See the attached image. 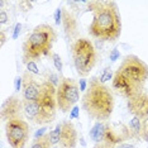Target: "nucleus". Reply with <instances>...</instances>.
I'll return each instance as SVG.
<instances>
[{
  "label": "nucleus",
  "instance_id": "cd10ccee",
  "mask_svg": "<svg viewBox=\"0 0 148 148\" xmlns=\"http://www.w3.org/2000/svg\"><path fill=\"white\" fill-rule=\"evenodd\" d=\"M14 85H15V91H19V90H21V87H22V85H23V80H22V77H16Z\"/></svg>",
  "mask_w": 148,
  "mask_h": 148
},
{
  "label": "nucleus",
  "instance_id": "6e6552de",
  "mask_svg": "<svg viewBox=\"0 0 148 148\" xmlns=\"http://www.w3.org/2000/svg\"><path fill=\"white\" fill-rule=\"evenodd\" d=\"M80 100L79 82L71 77H62L57 86V106L62 113L71 112Z\"/></svg>",
  "mask_w": 148,
  "mask_h": 148
},
{
  "label": "nucleus",
  "instance_id": "f8f14e48",
  "mask_svg": "<svg viewBox=\"0 0 148 148\" xmlns=\"http://www.w3.org/2000/svg\"><path fill=\"white\" fill-rule=\"evenodd\" d=\"M22 95L24 101H36L42 90V82L36 79V76L29 71H25L22 76Z\"/></svg>",
  "mask_w": 148,
  "mask_h": 148
},
{
  "label": "nucleus",
  "instance_id": "a878e982",
  "mask_svg": "<svg viewBox=\"0 0 148 148\" xmlns=\"http://www.w3.org/2000/svg\"><path fill=\"white\" fill-rule=\"evenodd\" d=\"M87 85H89V82H86V80L81 79L79 82V87H80V91H86L87 89Z\"/></svg>",
  "mask_w": 148,
  "mask_h": 148
},
{
  "label": "nucleus",
  "instance_id": "7c9ffc66",
  "mask_svg": "<svg viewBox=\"0 0 148 148\" xmlns=\"http://www.w3.org/2000/svg\"><path fill=\"white\" fill-rule=\"evenodd\" d=\"M77 116H79V108L73 106L71 110V118H77Z\"/></svg>",
  "mask_w": 148,
  "mask_h": 148
},
{
  "label": "nucleus",
  "instance_id": "f03ea898",
  "mask_svg": "<svg viewBox=\"0 0 148 148\" xmlns=\"http://www.w3.org/2000/svg\"><path fill=\"white\" fill-rule=\"evenodd\" d=\"M114 105L112 90L100 82L97 77H91L81 97V106L87 116L96 122H108L113 114Z\"/></svg>",
  "mask_w": 148,
  "mask_h": 148
},
{
  "label": "nucleus",
  "instance_id": "2f4dec72",
  "mask_svg": "<svg viewBox=\"0 0 148 148\" xmlns=\"http://www.w3.org/2000/svg\"><path fill=\"white\" fill-rule=\"evenodd\" d=\"M94 148H113V147L108 146V144H104V143H97L94 146Z\"/></svg>",
  "mask_w": 148,
  "mask_h": 148
},
{
  "label": "nucleus",
  "instance_id": "423d86ee",
  "mask_svg": "<svg viewBox=\"0 0 148 148\" xmlns=\"http://www.w3.org/2000/svg\"><path fill=\"white\" fill-rule=\"evenodd\" d=\"M90 139L95 144L104 143L110 147H115L116 144L124 143V140L129 139L127 125H113L108 122H96L90 129Z\"/></svg>",
  "mask_w": 148,
  "mask_h": 148
},
{
  "label": "nucleus",
  "instance_id": "c85d7f7f",
  "mask_svg": "<svg viewBox=\"0 0 148 148\" xmlns=\"http://www.w3.org/2000/svg\"><path fill=\"white\" fill-rule=\"evenodd\" d=\"M46 130H47L46 128H41V129H39L38 132L36 133V136H34V139H37V138H41V137H43V136H45V134H47V133H45Z\"/></svg>",
  "mask_w": 148,
  "mask_h": 148
},
{
  "label": "nucleus",
  "instance_id": "f3484780",
  "mask_svg": "<svg viewBox=\"0 0 148 148\" xmlns=\"http://www.w3.org/2000/svg\"><path fill=\"white\" fill-rule=\"evenodd\" d=\"M29 148H52V144H51V140H49L48 133L45 134V136L41 137V138L34 139V142L32 143V146Z\"/></svg>",
  "mask_w": 148,
  "mask_h": 148
},
{
  "label": "nucleus",
  "instance_id": "7ed1b4c3",
  "mask_svg": "<svg viewBox=\"0 0 148 148\" xmlns=\"http://www.w3.org/2000/svg\"><path fill=\"white\" fill-rule=\"evenodd\" d=\"M57 106V87L48 80L42 81V90L36 101H24V115L29 122L46 125L55 120Z\"/></svg>",
  "mask_w": 148,
  "mask_h": 148
},
{
  "label": "nucleus",
  "instance_id": "6ab92c4d",
  "mask_svg": "<svg viewBox=\"0 0 148 148\" xmlns=\"http://www.w3.org/2000/svg\"><path fill=\"white\" fill-rule=\"evenodd\" d=\"M113 77H114L113 70L110 69L109 66H108V67H105V69H104L103 71H101V73H100V76L97 77V79L100 80V82L105 84V82H108V81H110V80H113Z\"/></svg>",
  "mask_w": 148,
  "mask_h": 148
},
{
  "label": "nucleus",
  "instance_id": "a211bd4d",
  "mask_svg": "<svg viewBox=\"0 0 148 148\" xmlns=\"http://www.w3.org/2000/svg\"><path fill=\"white\" fill-rule=\"evenodd\" d=\"M61 129H62V124L58 123V124H57V125L51 130V132L48 133L49 140H51L52 147L58 146V143H60V137H61Z\"/></svg>",
  "mask_w": 148,
  "mask_h": 148
},
{
  "label": "nucleus",
  "instance_id": "bb28decb",
  "mask_svg": "<svg viewBox=\"0 0 148 148\" xmlns=\"http://www.w3.org/2000/svg\"><path fill=\"white\" fill-rule=\"evenodd\" d=\"M113 148H136V146L132 143H127V142H124V143H120V144H116L115 147H113Z\"/></svg>",
  "mask_w": 148,
  "mask_h": 148
},
{
  "label": "nucleus",
  "instance_id": "20e7f679",
  "mask_svg": "<svg viewBox=\"0 0 148 148\" xmlns=\"http://www.w3.org/2000/svg\"><path fill=\"white\" fill-rule=\"evenodd\" d=\"M56 39L57 32L52 25L43 23L34 27L23 42V62L28 63L41 58L42 56L51 55Z\"/></svg>",
  "mask_w": 148,
  "mask_h": 148
},
{
  "label": "nucleus",
  "instance_id": "b1692460",
  "mask_svg": "<svg viewBox=\"0 0 148 148\" xmlns=\"http://www.w3.org/2000/svg\"><path fill=\"white\" fill-rule=\"evenodd\" d=\"M21 29H22V24L21 23H16L15 27H14V32H13V38L16 39L21 34Z\"/></svg>",
  "mask_w": 148,
  "mask_h": 148
},
{
  "label": "nucleus",
  "instance_id": "ddd939ff",
  "mask_svg": "<svg viewBox=\"0 0 148 148\" xmlns=\"http://www.w3.org/2000/svg\"><path fill=\"white\" fill-rule=\"evenodd\" d=\"M61 25L63 29V34L66 37V41L69 43H75L79 37V23H77L76 16L73 15L71 10L66 8H62V21Z\"/></svg>",
  "mask_w": 148,
  "mask_h": 148
},
{
  "label": "nucleus",
  "instance_id": "0eeeda50",
  "mask_svg": "<svg viewBox=\"0 0 148 148\" xmlns=\"http://www.w3.org/2000/svg\"><path fill=\"white\" fill-rule=\"evenodd\" d=\"M138 90L144 89L148 81V65L136 55H128L116 70Z\"/></svg>",
  "mask_w": 148,
  "mask_h": 148
},
{
  "label": "nucleus",
  "instance_id": "dca6fc26",
  "mask_svg": "<svg viewBox=\"0 0 148 148\" xmlns=\"http://www.w3.org/2000/svg\"><path fill=\"white\" fill-rule=\"evenodd\" d=\"M61 137L58 146L62 148H75L77 144V130L72 122H62Z\"/></svg>",
  "mask_w": 148,
  "mask_h": 148
},
{
  "label": "nucleus",
  "instance_id": "393cba45",
  "mask_svg": "<svg viewBox=\"0 0 148 148\" xmlns=\"http://www.w3.org/2000/svg\"><path fill=\"white\" fill-rule=\"evenodd\" d=\"M120 57V53H119V51H118L116 48H114L112 52H110V55H109V58L112 60V61L114 62V61H116L118 58H119Z\"/></svg>",
  "mask_w": 148,
  "mask_h": 148
},
{
  "label": "nucleus",
  "instance_id": "9d476101",
  "mask_svg": "<svg viewBox=\"0 0 148 148\" xmlns=\"http://www.w3.org/2000/svg\"><path fill=\"white\" fill-rule=\"evenodd\" d=\"M23 115H24V100L23 99L12 95L3 101L0 116L5 123L14 118H23Z\"/></svg>",
  "mask_w": 148,
  "mask_h": 148
},
{
  "label": "nucleus",
  "instance_id": "1a4fd4ad",
  "mask_svg": "<svg viewBox=\"0 0 148 148\" xmlns=\"http://www.w3.org/2000/svg\"><path fill=\"white\" fill-rule=\"evenodd\" d=\"M5 136L12 148H24L29 139V124L24 118H14L5 123Z\"/></svg>",
  "mask_w": 148,
  "mask_h": 148
},
{
  "label": "nucleus",
  "instance_id": "9b49d317",
  "mask_svg": "<svg viewBox=\"0 0 148 148\" xmlns=\"http://www.w3.org/2000/svg\"><path fill=\"white\" fill-rule=\"evenodd\" d=\"M128 112L137 118H148V91L139 90L133 96L127 99Z\"/></svg>",
  "mask_w": 148,
  "mask_h": 148
},
{
  "label": "nucleus",
  "instance_id": "473e14b6",
  "mask_svg": "<svg viewBox=\"0 0 148 148\" xmlns=\"http://www.w3.org/2000/svg\"><path fill=\"white\" fill-rule=\"evenodd\" d=\"M53 148H62V147H60V146H55V147H53Z\"/></svg>",
  "mask_w": 148,
  "mask_h": 148
},
{
  "label": "nucleus",
  "instance_id": "aec40b11",
  "mask_svg": "<svg viewBox=\"0 0 148 148\" xmlns=\"http://www.w3.org/2000/svg\"><path fill=\"white\" fill-rule=\"evenodd\" d=\"M51 57H52V62H53V66H55V69L58 71L60 73H62V58L60 57V55H57V53L52 52L51 53Z\"/></svg>",
  "mask_w": 148,
  "mask_h": 148
},
{
  "label": "nucleus",
  "instance_id": "c756f323",
  "mask_svg": "<svg viewBox=\"0 0 148 148\" xmlns=\"http://www.w3.org/2000/svg\"><path fill=\"white\" fill-rule=\"evenodd\" d=\"M5 41H6V36H5V33H4V31H0V45L1 46H4V43H5Z\"/></svg>",
  "mask_w": 148,
  "mask_h": 148
},
{
  "label": "nucleus",
  "instance_id": "39448f33",
  "mask_svg": "<svg viewBox=\"0 0 148 148\" xmlns=\"http://www.w3.org/2000/svg\"><path fill=\"white\" fill-rule=\"evenodd\" d=\"M71 57L79 76H87L96 65L97 53L92 42L87 38H79L71 45Z\"/></svg>",
  "mask_w": 148,
  "mask_h": 148
},
{
  "label": "nucleus",
  "instance_id": "4be33fe9",
  "mask_svg": "<svg viewBox=\"0 0 148 148\" xmlns=\"http://www.w3.org/2000/svg\"><path fill=\"white\" fill-rule=\"evenodd\" d=\"M62 21V8H57L55 12V23L56 25H60Z\"/></svg>",
  "mask_w": 148,
  "mask_h": 148
},
{
  "label": "nucleus",
  "instance_id": "4468645a",
  "mask_svg": "<svg viewBox=\"0 0 148 148\" xmlns=\"http://www.w3.org/2000/svg\"><path fill=\"white\" fill-rule=\"evenodd\" d=\"M129 139L136 140H148V118H137L133 116L127 124Z\"/></svg>",
  "mask_w": 148,
  "mask_h": 148
},
{
  "label": "nucleus",
  "instance_id": "5701e85b",
  "mask_svg": "<svg viewBox=\"0 0 148 148\" xmlns=\"http://www.w3.org/2000/svg\"><path fill=\"white\" fill-rule=\"evenodd\" d=\"M8 22H9V15H8V13H6L4 9H1V10H0V24L4 25L5 23H8Z\"/></svg>",
  "mask_w": 148,
  "mask_h": 148
},
{
  "label": "nucleus",
  "instance_id": "412c9836",
  "mask_svg": "<svg viewBox=\"0 0 148 148\" xmlns=\"http://www.w3.org/2000/svg\"><path fill=\"white\" fill-rule=\"evenodd\" d=\"M27 65V71H29L31 73H33V75H38L39 73V69H38V66H37V63L36 61H31V62H28V63H25Z\"/></svg>",
  "mask_w": 148,
  "mask_h": 148
},
{
  "label": "nucleus",
  "instance_id": "f257e3e1",
  "mask_svg": "<svg viewBox=\"0 0 148 148\" xmlns=\"http://www.w3.org/2000/svg\"><path fill=\"white\" fill-rule=\"evenodd\" d=\"M87 10L92 13L89 34L103 42H115L122 34V18L115 1L92 0L87 1Z\"/></svg>",
  "mask_w": 148,
  "mask_h": 148
},
{
  "label": "nucleus",
  "instance_id": "2eb2a0df",
  "mask_svg": "<svg viewBox=\"0 0 148 148\" xmlns=\"http://www.w3.org/2000/svg\"><path fill=\"white\" fill-rule=\"evenodd\" d=\"M112 86L120 96L125 97V99H129L130 96H133L136 92L139 91L137 87H134L122 73L118 71H115V73H114V77L112 80Z\"/></svg>",
  "mask_w": 148,
  "mask_h": 148
}]
</instances>
